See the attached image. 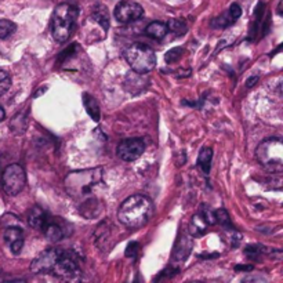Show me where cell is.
<instances>
[{"mask_svg": "<svg viewBox=\"0 0 283 283\" xmlns=\"http://www.w3.org/2000/svg\"><path fill=\"white\" fill-rule=\"evenodd\" d=\"M154 214V204L145 195L128 196L118 210V220L127 228H141L146 225Z\"/></svg>", "mask_w": 283, "mask_h": 283, "instance_id": "1", "label": "cell"}, {"mask_svg": "<svg viewBox=\"0 0 283 283\" xmlns=\"http://www.w3.org/2000/svg\"><path fill=\"white\" fill-rule=\"evenodd\" d=\"M102 182V168H89L72 172L65 178V188L73 199H89L90 196Z\"/></svg>", "mask_w": 283, "mask_h": 283, "instance_id": "2", "label": "cell"}, {"mask_svg": "<svg viewBox=\"0 0 283 283\" xmlns=\"http://www.w3.org/2000/svg\"><path fill=\"white\" fill-rule=\"evenodd\" d=\"M256 158L262 167L272 174L283 170V141L282 138H267L257 146Z\"/></svg>", "mask_w": 283, "mask_h": 283, "instance_id": "3", "label": "cell"}, {"mask_svg": "<svg viewBox=\"0 0 283 283\" xmlns=\"http://www.w3.org/2000/svg\"><path fill=\"white\" fill-rule=\"evenodd\" d=\"M79 10L72 3H62L55 7L51 17V32L54 39L62 43L69 39Z\"/></svg>", "mask_w": 283, "mask_h": 283, "instance_id": "4", "label": "cell"}, {"mask_svg": "<svg viewBox=\"0 0 283 283\" xmlns=\"http://www.w3.org/2000/svg\"><path fill=\"white\" fill-rule=\"evenodd\" d=\"M124 58L136 73L144 75L150 72L156 65V54L149 46L134 43L124 51Z\"/></svg>", "mask_w": 283, "mask_h": 283, "instance_id": "5", "label": "cell"}, {"mask_svg": "<svg viewBox=\"0 0 283 283\" xmlns=\"http://www.w3.org/2000/svg\"><path fill=\"white\" fill-rule=\"evenodd\" d=\"M27 184V174L23 166L20 164H10L5 168L2 176V186L5 194L9 196H17L21 194Z\"/></svg>", "mask_w": 283, "mask_h": 283, "instance_id": "6", "label": "cell"}, {"mask_svg": "<svg viewBox=\"0 0 283 283\" xmlns=\"http://www.w3.org/2000/svg\"><path fill=\"white\" fill-rule=\"evenodd\" d=\"M79 257L73 250H60L51 274L58 278H73L79 274Z\"/></svg>", "mask_w": 283, "mask_h": 283, "instance_id": "7", "label": "cell"}, {"mask_svg": "<svg viewBox=\"0 0 283 283\" xmlns=\"http://www.w3.org/2000/svg\"><path fill=\"white\" fill-rule=\"evenodd\" d=\"M116 21L120 24H131L144 17V9L136 2L123 0L116 5L114 10Z\"/></svg>", "mask_w": 283, "mask_h": 283, "instance_id": "8", "label": "cell"}, {"mask_svg": "<svg viewBox=\"0 0 283 283\" xmlns=\"http://www.w3.org/2000/svg\"><path fill=\"white\" fill-rule=\"evenodd\" d=\"M145 142L141 138H126L116 148V155L124 162H134L144 154Z\"/></svg>", "mask_w": 283, "mask_h": 283, "instance_id": "9", "label": "cell"}, {"mask_svg": "<svg viewBox=\"0 0 283 283\" xmlns=\"http://www.w3.org/2000/svg\"><path fill=\"white\" fill-rule=\"evenodd\" d=\"M58 249H46L32 261L31 271L33 274H51L58 258Z\"/></svg>", "mask_w": 283, "mask_h": 283, "instance_id": "10", "label": "cell"}, {"mask_svg": "<svg viewBox=\"0 0 283 283\" xmlns=\"http://www.w3.org/2000/svg\"><path fill=\"white\" fill-rule=\"evenodd\" d=\"M242 15V7L238 3H232L228 11L222 13L220 17L214 18L212 21V27L216 29H225V28L234 25Z\"/></svg>", "mask_w": 283, "mask_h": 283, "instance_id": "11", "label": "cell"}, {"mask_svg": "<svg viewBox=\"0 0 283 283\" xmlns=\"http://www.w3.org/2000/svg\"><path fill=\"white\" fill-rule=\"evenodd\" d=\"M3 239L13 254H20L24 248V232L18 227H9L3 232Z\"/></svg>", "mask_w": 283, "mask_h": 283, "instance_id": "12", "label": "cell"}, {"mask_svg": "<svg viewBox=\"0 0 283 283\" xmlns=\"http://www.w3.org/2000/svg\"><path fill=\"white\" fill-rule=\"evenodd\" d=\"M194 248V240L192 236L188 234L182 235L181 238L178 239L174 253H173V260L174 262H184L191 254V250Z\"/></svg>", "mask_w": 283, "mask_h": 283, "instance_id": "13", "label": "cell"}, {"mask_svg": "<svg viewBox=\"0 0 283 283\" xmlns=\"http://www.w3.org/2000/svg\"><path fill=\"white\" fill-rule=\"evenodd\" d=\"M49 221V218H47V214L43 209L40 207V206H33V207L29 210L28 213V224L32 227V228H35V230L42 231L45 228V225Z\"/></svg>", "mask_w": 283, "mask_h": 283, "instance_id": "14", "label": "cell"}, {"mask_svg": "<svg viewBox=\"0 0 283 283\" xmlns=\"http://www.w3.org/2000/svg\"><path fill=\"white\" fill-rule=\"evenodd\" d=\"M83 104L84 109L89 114V116L94 122H100L101 119V109H100V104L93 96H90L89 93L83 94Z\"/></svg>", "mask_w": 283, "mask_h": 283, "instance_id": "15", "label": "cell"}, {"mask_svg": "<svg viewBox=\"0 0 283 283\" xmlns=\"http://www.w3.org/2000/svg\"><path fill=\"white\" fill-rule=\"evenodd\" d=\"M91 18L101 25L104 31H108V28H109V13H108V9L105 6L100 5V3L97 6H94Z\"/></svg>", "mask_w": 283, "mask_h": 283, "instance_id": "16", "label": "cell"}, {"mask_svg": "<svg viewBox=\"0 0 283 283\" xmlns=\"http://www.w3.org/2000/svg\"><path fill=\"white\" fill-rule=\"evenodd\" d=\"M207 222L204 221V218L200 216L199 213L198 214H195L192 217V220H191L190 224V234L191 236L194 238V236H202V235L207 231Z\"/></svg>", "mask_w": 283, "mask_h": 283, "instance_id": "17", "label": "cell"}, {"mask_svg": "<svg viewBox=\"0 0 283 283\" xmlns=\"http://www.w3.org/2000/svg\"><path fill=\"white\" fill-rule=\"evenodd\" d=\"M146 35L150 36V37H154V39L162 40L166 37L167 35V25L164 23H160V21H154V23H150L145 29Z\"/></svg>", "mask_w": 283, "mask_h": 283, "instance_id": "18", "label": "cell"}, {"mask_svg": "<svg viewBox=\"0 0 283 283\" xmlns=\"http://www.w3.org/2000/svg\"><path fill=\"white\" fill-rule=\"evenodd\" d=\"M42 231H43V234H45V236L49 239L50 242H58V240H61L64 238V231L55 222L47 221V224H46L45 228Z\"/></svg>", "mask_w": 283, "mask_h": 283, "instance_id": "19", "label": "cell"}, {"mask_svg": "<svg viewBox=\"0 0 283 283\" xmlns=\"http://www.w3.org/2000/svg\"><path fill=\"white\" fill-rule=\"evenodd\" d=\"M212 148H203V149L200 150L199 156H198V166H199L200 170H202L206 176L210 173V168H212Z\"/></svg>", "mask_w": 283, "mask_h": 283, "instance_id": "20", "label": "cell"}, {"mask_svg": "<svg viewBox=\"0 0 283 283\" xmlns=\"http://www.w3.org/2000/svg\"><path fill=\"white\" fill-rule=\"evenodd\" d=\"M10 127H11V131H14L15 134H23L27 128V118L24 116V114H18L10 123Z\"/></svg>", "mask_w": 283, "mask_h": 283, "instance_id": "21", "label": "cell"}, {"mask_svg": "<svg viewBox=\"0 0 283 283\" xmlns=\"http://www.w3.org/2000/svg\"><path fill=\"white\" fill-rule=\"evenodd\" d=\"M214 216H216V222H218L220 225H222L227 230H234V225L231 222L230 214H228L225 209H218V210H216Z\"/></svg>", "mask_w": 283, "mask_h": 283, "instance_id": "22", "label": "cell"}, {"mask_svg": "<svg viewBox=\"0 0 283 283\" xmlns=\"http://www.w3.org/2000/svg\"><path fill=\"white\" fill-rule=\"evenodd\" d=\"M166 25H167L168 31L176 33V35H184L186 32V24L178 18H172Z\"/></svg>", "mask_w": 283, "mask_h": 283, "instance_id": "23", "label": "cell"}, {"mask_svg": "<svg viewBox=\"0 0 283 283\" xmlns=\"http://www.w3.org/2000/svg\"><path fill=\"white\" fill-rule=\"evenodd\" d=\"M17 25L10 20H0V39H6L15 32Z\"/></svg>", "mask_w": 283, "mask_h": 283, "instance_id": "24", "label": "cell"}, {"mask_svg": "<svg viewBox=\"0 0 283 283\" xmlns=\"http://www.w3.org/2000/svg\"><path fill=\"white\" fill-rule=\"evenodd\" d=\"M182 54H184V49L182 47H173L166 53L164 55V61L167 62V64H173V62H177L180 58L182 57Z\"/></svg>", "mask_w": 283, "mask_h": 283, "instance_id": "25", "label": "cell"}, {"mask_svg": "<svg viewBox=\"0 0 283 283\" xmlns=\"http://www.w3.org/2000/svg\"><path fill=\"white\" fill-rule=\"evenodd\" d=\"M262 246L260 244H252V246H248L244 249V256L250 258V260H258L260 256L264 253V250H261Z\"/></svg>", "mask_w": 283, "mask_h": 283, "instance_id": "26", "label": "cell"}, {"mask_svg": "<svg viewBox=\"0 0 283 283\" xmlns=\"http://www.w3.org/2000/svg\"><path fill=\"white\" fill-rule=\"evenodd\" d=\"M11 87V78L6 71L0 69V96L5 94Z\"/></svg>", "mask_w": 283, "mask_h": 283, "instance_id": "27", "label": "cell"}, {"mask_svg": "<svg viewBox=\"0 0 283 283\" xmlns=\"http://www.w3.org/2000/svg\"><path fill=\"white\" fill-rule=\"evenodd\" d=\"M199 214L203 217L204 221L207 222L209 225H212V224H216V216H214V212H213L212 209L209 207L207 204H202Z\"/></svg>", "mask_w": 283, "mask_h": 283, "instance_id": "28", "label": "cell"}, {"mask_svg": "<svg viewBox=\"0 0 283 283\" xmlns=\"http://www.w3.org/2000/svg\"><path fill=\"white\" fill-rule=\"evenodd\" d=\"M140 250H141V244L138 243V242H130V243L127 244V248H126V257H128V258H133V260H136L138 257V254H140Z\"/></svg>", "mask_w": 283, "mask_h": 283, "instance_id": "29", "label": "cell"}, {"mask_svg": "<svg viewBox=\"0 0 283 283\" xmlns=\"http://www.w3.org/2000/svg\"><path fill=\"white\" fill-rule=\"evenodd\" d=\"M178 268H173V267H168V268H166V270L162 272V274L159 275V278H173L174 275L177 274Z\"/></svg>", "mask_w": 283, "mask_h": 283, "instance_id": "30", "label": "cell"}, {"mask_svg": "<svg viewBox=\"0 0 283 283\" xmlns=\"http://www.w3.org/2000/svg\"><path fill=\"white\" fill-rule=\"evenodd\" d=\"M258 80H260L258 76H252V78H249L248 82H246V86H248L249 89H250V87H254L256 83H258Z\"/></svg>", "mask_w": 283, "mask_h": 283, "instance_id": "31", "label": "cell"}, {"mask_svg": "<svg viewBox=\"0 0 283 283\" xmlns=\"http://www.w3.org/2000/svg\"><path fill=\"white\" fill-rule=\"evenodd\" d=\"M253 270V266H236L235 267V271H246V272H250Z\"/></svg>", "mask_w": 283, "mask_h": 283, "instance_id": "32", "label": "cell"}, {"mask_svg": "<svg viewBox=\"0 0 283 283\" xmlns=\"http://www.w3.org/2000/svg\"><path fill=\"white\" fill-rule=\"evenodd\" d=\"M5 118H6L5 109H3V108H2V106H0V123H2V122H3V120H5Z\"/></svg>", "mask_w": 283, "mask_h": 283, "instance_id": "33", "label": "cell"}]
</instances>
